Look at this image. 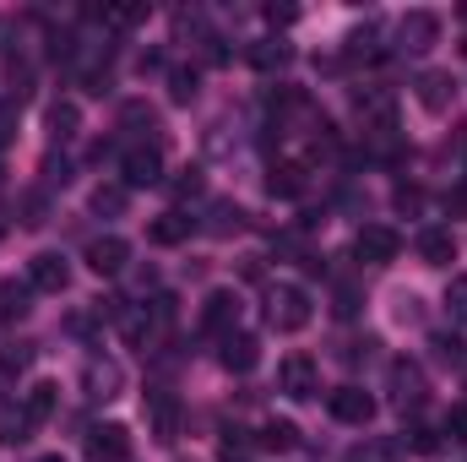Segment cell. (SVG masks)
Here are the masks:
<instances>
[{
    "mask_svg": "<svg viewBox=\"0 0 467 462\" xmlns=\"http://www.w3.org/2000/svg\"><path fill=\"white\" fill-rule=\"evenodd\" d=\"M310 294L299 289V283H277V289H266V327L272 332H305L310 327Z\"/></svg>",
    "mask_w": 467,
    "mask_h": 462,
    "instance_id": "6da1fadb",
    "label": "cell"
},
{
    "mask_svg": "<svg viewBox=\"0 0 467 462\" xmlns=\"http://www.w3.org/2000/svg\"><path fill=\"white\" fill-rule=\"evenodd\" d=\"M119 392H125V370H119V359L93 353V359L82 364V397H88V403H115Z\"/></svg>",
    "mask_w": 467,
    "mask_h": 462,
    "instance_id": "7a4b0ae2",
    "label": "cell"
},
{
    "mask_svg": "<svg viewBox=\"0 0 467 462\" xmlns=\"http://www.w3.org/2000/svg\"><path fill=\"white\" fill-rule=\"evenodd\" d=\"M277 392H283V397H294V403H310V397L321 392L316 359H310V353H288V359L277 364Z\"/></svg>",
    "mask_w": 467,
    "mask_h": 462,
    "instance_id": "3957f363",
    "label": "cell"
},
{
    "mask_svg": "<svg viewBox=\"0 0 467 462\" xmlns=\"http://www.w3.org/2000/svg\"><path fill=\"white\" fill-rule=\"evenodd\" d=\"M435 44H441V16L435 11H408L397 22V49L402 55H430Z\"/></svg>",
    "mask_w": 467,
    "mask_h": 462,
    "instance_id": "277c9868",
    "label": "cell"
},
{
    "mask_svg": "<svg viewBox=\"0 0 467 462\" xmlns=\"http://www.w3.org/2000/svg\"><path fill=\"white\" fill-rule=\"evenodd\" d=\"M119 174H125V180H119L125 191H141V185H158V180H163V152H158L152 142H147V147H130V152L119 158Z\"/></svg>",
    "mask_w": 467,
    "mask_h": 462,
    "instance_id": "5b68a950",
    "label": "cell"
},
{
    "mask_svg": "<svg viewBox=\"0 0 467 462\" xmlns=\"http://www.w3.org/2000/svg\"><path fill=\"white\" fill-rule=\"evenodd\" d=\"M386 381H391V403H397V408H419V403L430 397V381H424V370H419L413 359H391Z\"/></svg>",
    "mask_w": 467,
    "mask_h": 462,
    "instance_id": "8992f818",
    "label": "cell"
},
{
    "mask_svg": "<svg viewBox=\"0 0 467 462\" xmlns=\"http://www.w3.org/2000/svg\"><path fill=\"white\" fill-rule=\"evenodd\" d=\"M353 250H358V261H369V267H386V261H397V250H402V234L391 229V224H364L358 239H353Z\"/></svg>",
    "mask_w": 467,
    "mask_h": 462,
    "instance_id": "52a82bcc",
    "label": "cell"
},
{
    "mask_svg": "<svg viewBox=\"0 0 467 462\" xmlns=\"http://www.w3.org/2000/svg\"><path fill=\"white\" fill-rule=\"evenodd\" d=\"M327 408H332L337 425H358V430L375 419V397H369L364 386H353V381L348 386H337V392H327Z\"/></svg>",
    "mask_w": 467,
    "mask_h": 462,
    "instance_id": "ba28073f",
    "label": "cell"
},
{
    "mask_svg": "<svg viewBox=\"0 0 467 462\" xmlns=\"http://www.w3.org/2000/svg\"><path fill=\"white\" fill-rule=\"evenodd\" d=\"M82 452H88V462H130V430L125 425H93Z\"/></svg>",
    "mask_w": 467,
    "mask_h": 462,
    "instance_id": "9c48e42d",
    "label": "cell"
},
{
    "mask_svg": "<svg viewBox=\"0 0 467 462\" xmlns=\"http://www.w3.org/2000/svg\"><path fill=\"white\" fill-rule=\"evenodd\" d=\"M27 283H33L38 294H66V289H71L66 256H60V250H38V256L27 261Z\"/></svg>",
    "mask_w": 467,
    "mask_h": 462,
    "instance_id": "30bf717a",
    "label": "cell"
},
{
    "mask_svg": "<svg viewBox=\"0 0 467 462\" xmlns=\"http://www.w3.org/2000/svg\"><path fill=\"white\" fill-rule=\"evenodd\" d=\"M234 327H239V294H234V289H213V294L202 299V332L229 338Z\"/></svg>",
    "mask_w": 467,
    "mask_h": 462,
    "instance_id": "8fae6325",
    "label": "cell"
},
{
    "mask_svg": "<svg viewBox=\"0 0 467 462\" xmlns=\"http://www.w3.org/2000/svg\"><path fill=\"white\" fill-rule=\"evenodd\" d=\"M413 99H419L430 115H446V110H451V99H457V82H451V71H424V77L413 82Z\"/></svg>",
    "mask_w": 467,
    "mask_h": 462,
    "instance_id": "7c38bea8",
    "label": "cell"
},
{
    "mask_svg": "<svg viewBox=\"0 0 467 462\" xmlns=\"http://www.w3.org/2000/svg\"><path fill=\"white\" fill-rule=\"evenodd\" d=\"M125 261H130V245H125L119 234H104V239H93V245H88V267H93L99 278H119V272H125Z\"/></svg>",
    "mask_w": 467,
    "mask_h": 462,
    "instance_id": "4fadbf2b",
    "label": "cell"
},
{
    "mask_svg": "<svg viewBox=\"0 0 467 462\" xmlns=\"http://www.w3.org/2000/svg\"><path fill=\"white\" fill-rule=\"evenodd\" d=\"M147 414H152V436L169 446L180 436V403H174V392H147Z\"/></svg>",
    "mask_w": 467,
    "mask_h": 462,
    "instance_id": "5bb4252c",
    "label": "cell"
},
{
    "mask_svg": "<svg viewBox=\"0 0 467 462\" xmlns=\"http://www.w3.org/2000/svg\"><path fill=\"white\" fill-rule=\"evenodd\" d=\"M250 66H255L261 77L288 71V66H294V44H283V38H261V44H250Z\"/></svg>",
    "mask_w": 467,
    "mask_h": 462,
    "instance_id": "9a60e30c",
    "label": "cell"
},
{
    "mask_svg": "<svg viewBox=\"0 0 467 462\" xmlns=\"http://www.w3.org/2000/svg\"><path fill=\"white\" fill-rule=\"evenodd\" d=\"M33 436V419L16 397H0V446H22Z\"/></svg>",
    "mask_w": 467,
    "mask_h": 462,
    "instance_id": "2e32d148",
    "label": "cell"
},
{
    "mask_svg": "<svg viewBox=\"0 0 467 462\" xmlns=\"http://www.w3.org/2000/svg\"><path fill=\"white\" fill-rule=\"evenodd\" d=\"M255 364H261V343H255L250 332H229V338H223V370L244 375V370H255Z\"/></svg>",
    "mask_w": 467,
    "mask_h": 462,
    "instance_id": "e0dca14e",
    "label": "cell"
},
{
    "mask_svg": "<svg viewBox=\"0 0 467 462\" xmlns=\"http://www.w3.org/2000/svg\"><path fill=\"white\" fill-rule=\"evenodd\" d=\"M305 185H310L305 163H272V174H266V191H272V196H283V202L305 196Z\"/></svg>",
    "mask_w": 467,
    "mask_h": 462,
    "instance_id": "ac0fdd59",
    "label": "cell"
},
{
    "mask_svg": "<svg viewBox=\"0 0 467 462\" xmlns=\"http://www.w3.org/2000/svg\"><path fill=\"white\" fill-rule=\"evenodd\" d=\"M419 256H424V267H451V261H457L451 229H424L419 234Z\"/></svg>",
    "mask_w": 467,
    "mask_h": 462,
    "instance_id": "d6986e66",
    "label": "cell"
},
{
    "mask_svg": "<svg viewBox=\"0 0 467 462\" xmlns=\"http://www.w3.org/2000/svg\"><path fill=\"white\" fill-rule=\"evenodd\" d=\"M33 310V283H0V327H11V321H22Z\"/></svg>",
    "mask_w": 467,
    "mask_h": 462,
    "instance_id": "ffe728a7",
    "label": "cell"
},
{
    "mask_svg": "<svg viewBox=\"0 0 467 462\" xmlns=\"http://www.w3.org/2000/svg\"><path fill=\"white\" fill-rule=\"evenodd\" d=\"M22 408H27V419H33V425H44V419L60 408V386H55V381H33V386H27V397H22Z\"/></svg>",
    "mask_w": 467,
    "mask_h": 462,
    "instance_id": "44dd1931",
    "label": "cell"
},
{
    "mask_svg": "<svg viewBox=\"0 0 467 462\" xmlns=\"http://www.w3.org/2000/svg\"><path fill=\"white\" fill-rule=\"evenodd\" d=\"M191 229H196V218H185V213H163V218H152L147 239H152V245H185Z\"/></svg>",
    "mask_w": 467,
    "mask_h": 462,
    "instance_id": "7402d4cb",
    "label": "cell"
},
{
    "mask_svg": "<svg viewBox=\"0 0 467 462\" xmlns=\"http://www.w3.org/2000/svg\"><path fill=\"white\" fill-rule=\"evenodd\" d=\"M49 142H71L77 131H82V110L71 104V99H60V104H49Z\"/></svg>",
    "mask_w": 467,
    "mask_h": 462,
    "instance_id": "603a6c76",
    "label": "cell"
},
{
    "mask_svg": "<svg viewBox=\"0 0 467 462\" xmlns=\"http://www.w3.org/2000/svg\"><path fill=\"white\" fill-rule=\"evenodd\" d=\"M255 446H261V452H294V446H299V430H294L288 419H266L261 436H255Z\"/></svg>",
    "mask_w": 467,
    "mask_h": 462,
    "instance_id": "cb8c5ba5",
    "label": "cell"
},
{
    "mask_svg": "<svg viewBox=\"0 0 467 462\" xmlns=\"http://www.w3.org/2000/svg\"><path fill=\"white\" fill-rule=\"evenodd\" d=\"M348 462H402V441H386V436H369L348 446Z\"/></svg>",
    "mask_w": 467,
    "mask_h": 462,
    "instance_id": "d4e9b609",
    "label": "cell"
},
{
    "mask_svg": "<svg viewBox=\"0 0 467 462\" xmlns=\"http://www.w3.org/2000/svg\"><path fill=\"white\" fill-rule=\"evenodd\" d=\"M119 125H125V131H136V136H152V142H158V110H152V104H141V99H130V104L119 110Z\"/></svg>",
    "mask_w": 467,
    "mask_h": 462,
    "instance_id": "484cf974",
    "label": "cell"
},
{
    "mask_svg": "<svg viewBox=\"0 0 467 462\" xmlns=\"http://www.w3.org/2000/svg\"><path fill=\"white\" fill-rule=\"evenodd\" d=\"M196 88H202L196 66H169V99H174V104H191V99H196Z\"/></svg>",
    "mask_w": 467,
    "mask_h": 462,
    "instance_id": "4316f807",
    "label": "cell"
},
{
    "mask_svg": "<svg viewBox=\"0 0 467 462\" xmlns=\"http://www.w3.org/2000/svg\"><path fill=\"white\" fill-rule=\"evenodd\" d=\"M244 229V213L234 202H213V218H207V234H234Z\"/></svg>",
    "mask_w": 467,
    "mask_h": 462,
    "instance_id": "83f0119b",
    "label": "cell"
},
{
    "mask_svg": "<svg viewBox=\"0 0 467 462\" xmlns=\"http://www.w3.org/2000/svg\"><path fill=\"white\" fill-rule=\"evenodd\" d=\"M93 213L99 218H119L125 213V185H99L93 191Z\"/></svg>",
    "mask_w": 467,
    "mask_h": 462,
    "instance_id": "f1b7e54d",
    "label": "cell"
},
{
    "mask_svg": "<svg viewBox=\"0 0 467 462\" xmlns=\"http://www.w3.org/2000/svg\"><path fill=\"white\" fill-rule=\"evenodd\" d=\"M250 446H255V436H250V430H244V425H223V457H244V452H250Z\"/></svg>",
    "mask_w": 467,
    "mask_h": 462,
    "instance_id": "f546056e",
    "label": "cell"
},
{
    "mask_svg": "<svg viewBox=\"0 0 467 462\" xmlns=\"http://www.w3.org/2000/svg\"><path fill=\"white\" fill-rule=\"evenodd\" d=\"M33 364V343H5L0 348V370L5 375H16V370H27Z\"/></svg>",
    "mask_w": 467,
    "mask_h": 462,
    "instance_id": "4dcf8cb0",
    "label": "cell"
},
{
    "mask_svg": "<svg viewBox=\"0 0 467 462\" xmlns=\"http://www.w3.org/2000/svg\"><path fill=\"white\" fill-rule=\"evenodd\" d=\"M99 16H104V27H136L147 11H141V5H104Z\"/></svg>",
    "mask_w": 467,
    "mask_h": 462,
    "instance_id": "1f68e13d",
    "label": "cell"
},
{
    "mask_svg": "<svg viewBox=\"0 0 467 462\" xmlns=\"http://www.w3.org/2000/svg\"><path fill=\"white\" fill-rule=\"evenodd\" d=\"M441 446V436L430 430V425H408V452H419V457H430Z\"/></svg>",
    "mask_w": 467,
    "mask_h": 462,
    "instance_id": "d6a6232c",
    "label": "cell"
},
{
    "mask_svg": "<svg viewBox=\"0 0 467 462\" xmlns=\"http://www.w3.org/2000/svg\"><path fill=\"white\" fill-rule=\"evenodd\" d=\"M397 321H424V299L419 294H397Z\"/></svg>",
    "mask_w": 467,
    "mask_h": 462,
    "instance_id": "836d02e7",
    "label": "cell"
},
{
    "mask_svg": "<svg viewBox=\"0 0 467 462\" xmlns=\"http://www.w3.org/2000/svg\"><path fill=\"white\" fill-rule=\"evenodd\" d=\"M446 436H451V441H467V403L446 408Z\"/></svg>",
    "mask_w": 467,
    "mask_h": 462,
    "instance_id": "e575fe53",
    "label": "cell"
},
{
    "mask_svg": "<svg viewBox=\"0 0 467 462\" xmlns=\"http://www.w3.org/2000/svg\"><path fill=\"white\" fill-rule=\"evenodd\" d=\"M202 185H207V180H202V169H185V174L174 180V196H202Z\"/></svg>",
    "mask_w": 467,
    "mask_h": 462,
    "instance_id": "d590c367",
    "label": "cell"
},
{
    "mask_svg": "<svg viewBox=\"0 0 467 462\" xmlns=\"http://www.w3.org/2000/svg\"><path fill=\"white\" fill-rule=\"evenodd\" d=\"M446 305H451V316H467V278H451V289H446Z\"/></svg>",
    "mask_w": 467,
    "mask_h": 462,
    "instance_id": "8d00e7d4",
    "label": "cell"
},
{
    "mask_svg": "<svg viewBox=\"0 0 467 462\" xmlns=\"http://www.w3.org/2000/svg\"><path fill=\"white\" fill-rule=\"evenodd\" d=\"M22 224H27V229L49 224V218H44V196H27V202H22Z\"/></svg>",
    "mask_w": 467,
    "mask_h": 462,
    "instance_id": "74e56055",
    "label": "cell"
},
{
    "mask_svg": "<svg viewBox=\"0 0 467 462\" xmlns=\"http://www.w3.org/2000/svg\"><path fill=\"white\" fill-rule=\"evenodd\" d=\"M11 136H16V104L5 99V104H0V147H5Z\"/></svg>",
    "mask_w": 467,
    "mask_h": 462,
    "instance_id": "f35d334b",
    "label": "cell"
},
{
    "mask_svg": "<svg viewBox=\"0 0 467 462\" xmlns=\"http://www.w3.org/2000/svg\"><path fill=\"white\" fill-rule=\"evenodd\" d=\"M44 180H49V185H66V180H71V163H66V158H49V163H44Z\"/></svg>",
    "mask_w": 467,
    "mask_h": 462,
    "instance_id": "ab89813d",
    "label": "cell"
},
{
    "mask_svg": "<svg viewBox=\"0 0 467 462\" xmlns=\"http://www.w3.org/2000/svg\"><path fill=\"white\" fill-rule=\"evenodd\" d=\"M435 348H441V359H451V364H457V359H462V343H457V338H451V332H441V338H435Z\"/></svg>",
    "mask_w": 467,
    "mask_h": 462,
    "instance_id": "60d3db41",
    "label": "cell"
},
{
    "mask_svg": "<svg viewBox=\"0 0 467 462\" xmlns=\"http://www.w3.org/2000/svg\"><path fill=\"white\" fill-rule=\"evenodd\" d=\"M294 16H299V11H294V5H266V22H272V27H288V22H294Z\"/></svg>",
    "mask_w": 467,
    "mask_h": 462,
    "instance_id": "b9f144b4",
    "label": "cell"
},
{
    "mask_svg": "<svg viewBox=\"0 0 467 462\" xmlns=\"http://www.w3.org/2000/svg\"><path fill=\"white\" fill-rule=\"evenodd\" d=\"M419 202H424V196H419V191H408V185H402V191H397V207H402V213H408V207H419Z\"/></svg>",
    "mask_w": 467,
    "mask_h": 462,
    "instance_id": "7bdbcfd3",
    "label": "cell"
},
{
    "mask_svg": "<svg viewBox=\"0 0 467 462\" xmlns=\"http://www.w3.org/2000/svg\"><path fill=\"white\" fill-rule=\"evenodd\" d=\"M38 462H66V457H60V452H49V457H38Z\"/></svg>",
    "mask_w": 467,
    "mask_h": 462,
    "instance_id": "ee69618b",
    "label": "cell"
},
{
    "mask_svg": "<svg viewBox=\"0 0 467 462\" xmlns=\"http://www.w3.org/2000/svg\"><path fill=\"white\" fill-rule=\"evenodd\" d=\"M0 239H5V218H0Z\"/></svg>",
    "mask_w": 467,
    "mask_h": 462,
    "instance_id": "f6af8a7d",
    "label": "cell"
},
{
    "mask_svg": "<svg viewBox=\"0 0 467 462\" xmlns=\"http://www.w3.org/2000/svg\"><path fill=\"white\" fill-rule=\"evenodd\" d=\"M462 16H467V5H462Z\"/></svg>",
    "mask_w": 467,
    "mask_h": 462,
    "instance_id": "bcb514c9",
    "label": "cell"
}]
</instances>
